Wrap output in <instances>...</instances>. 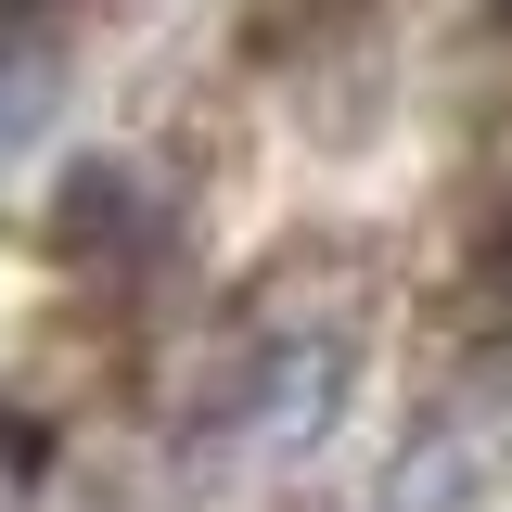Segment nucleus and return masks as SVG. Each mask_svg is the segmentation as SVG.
<instances>
[{
	"instance_id": "1",
	"label": "nucleus",
	"mask_w": 512,
	"mask_h": 512,
	"mask_svg": "<svg viewBox=\"0 0 512 512\" xmlns=\"http://www.w3.org/2000/svg\"><path fill=\"white\" fill-rule=\"evenodd\" d=\"M333 410H346V333H333V320L269 333V346H244V372L192 410V461H218V474L295 461V448H320Z\"/></svg>"
},
{
	"instance_id": "2",
	"label": "nucleus",
	"mask_w": 512,
	"mask_h": 512,
	"mask_svg": "<svg viewBox=\"0 0 512 512\" xmlns=\"http://www.w3.org/2000/svg\"><path fill=\"white\" fill-rule=\"evenodd\" d=\"M52 103H64V64L52 52H0V154H13L26 128H52Z\"/></svg>"
},
{
	"instance_id": "3",
	"label": "nucleus",
	"mask_w": 512,
	"mask_h": 512,
	"mask_svg": "<svg viewBox=\"0 0 512 512\" xmlns=\"http://www.w3.org/2000/svg\"><path fill=\"white\" fill-rule=\"evenodd\" d=\"M52 13H64V0H0V52H26V39H39Z\"/></svg>"
},
{
	"instance_id": "4",
	"label": "nucleus",
	"mask_w": 512,
	"mask_h": 512,
	"mask_svg": "<svg viewBox=\"0 0 512 512\" xmlns=\"http://www.w3.org/2000/svg\"><path fill=\"white\" fill-rule=\"evenodd\" d=\"M0 487H13V448H0Z\"/></svg>"
}]
</instances>
